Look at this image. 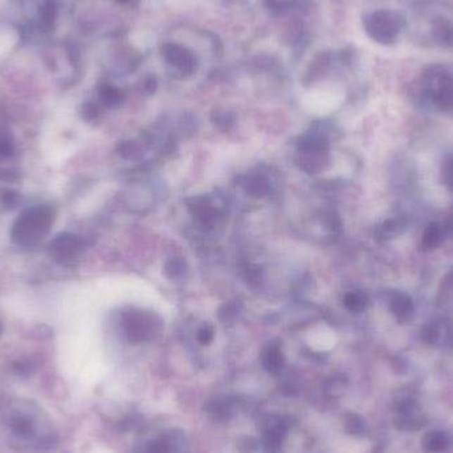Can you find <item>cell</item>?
Listing matches in <instances>:
<instances>
[{"instance_id": "1", "label": "cell", "mask_w": 453, "mask_h": 453, "mask_svg": "<svg viewBox=\"0 0 453 453\" xmlns=\"http://www.w3.org/2000/svg\"><path fill=\"white\" fill-rule=\"evenodd\" d=\"M7 424L10 426L13 438L22 442H32L39 448H49L54 445L52 440L42 438L39 433L42 424V414L35 404L18 403L7 415Z\"/></svg>"}, {"instance_id": "2", "label": "cell", "mask_w": 453, "mask_h": 453, "mask_svg": "<svg viewBox=\"0 0 453 453\" xmlns=\"http://www.w3.org/2000/svg\"><path fill=\"white\" fill-rule=\"evenodd\" d=\"M54 216L44 207H37L24 212L12 230V239L23 247H32L49 231Z\"/></svg>"}, {"instance_id": "3", "label": "cell", "mask_w": 453, "mask_h": 453, "mask_svg": "<svg viewBox=\"0 0 453 453\" xmlns=\"http://www.w3.org/2000/svg\"><path fill=\"white\" fill-rule=\"evenodd\" d=\"M428 99L442 111L453 113V75L440 67L431 68L423 78Z\"/></svg>"}, {"instance_id": "4", "label": "cell", "mask_w": 453, "mask_h": 453, "mask_svg": "<svg viewBox=\"0 0 453 453\" xmlns=\"http://www.w3.org/2000/svg\"><path fill=\"white\" fill-rule=\"evenodd\" d=\"M404 18L395 11H379L371 19V31L379 43L390 44L398 39Z\"/></svg>"}, {"instance_id": "5", "label": "cell", "mask_w": 453, "mask_h": 453, "mask_svg": "<svg viewBox=\"0 0 453 453\" xmlns=\"http://www.w3.org/2000/svg\"><path fill=\"white\" fill-rule=\"evenodd\" d=\"M81 249V240L73 235H60L51 244V254L57 260H67Z\"/></svg>"}, {"instance_id": "6", "label": "cell", "mask_w": 453, "mask_h": 453, "mask_svg": "<svg viewBox=\"0 0 453 453\" xmlns=\"http://www.w3.org/2000/svg\"><path fill=\"white\" fill-rule=\"evenodd\" d=\"M390 310L400 322L409 321L414 314V304L407 294L397 292L390 299Z\"/></svg>"}, {"instance_id": "7", "label": "cell", "mask_w": 453, "mask_h": 453, "mask_svg": "<svg viewBox=\"0 0 453 453\" xmlns=\"http://www.w3.org/2000/svg\"><path fill=\"white\" fill-rule=\"evenodd\" d=\"M407 228V223L402 218L397 219H390V221H383L378 228H376V236L378 240L386 242L390 239H395L399 235L404 232Z\"/></svg>"}, {"instance_id": "8", "label": "cell", "mask_w": 453, "mask_h": 453, "mask_svg": "<svg viewBox=\"0 0 453 453\" xmlns=\"http://www.w3.org/2000/svg\"><path fill=\"white\" fill-rule=\"evenodd\" d=\"M128 332L133 337H144V334L151 332L153 329V320L151 316L142 314V313H133L126 320Z\"/></svg>"}, {"instance_id": "9", "label": "cell", "mask_w": 453, "mask_h": 453, "mask_svg": "<svg viewBox=\"0 0 453 453\" xmlns=\"http://www.w3.org/2000/svg\"><path fill=\"white\" fill-rule=\"evenodd\" d=\"M444 236H445V232H444L442 225L438 223H432L426 228V231L421 236V249L432 251V249L440 247L444 242Z\"/></svg>"}, {"instance_id": "10", "label": "cell", "mask_w": 453, "mask_h": 453, "mask_svg": "<svg viewBox=\"0 0 453 453\" xmlns=\"http://www.w3.org/2000/svg\"><path fill=\"white\" fill-rule=\"evenodd\" d=\"M433 35L436 40L444 46L453 45V25L447 19H438L433 23Z\"/></svg>"}, {"instance_id": "11", "label": "cell", "mask_w": 453, "mask_h": 453, "mask_svg": "<svg viewBox=\"0 0 453 453\" xmlns=\"http://www.w3.org/2000/svg\"><path fill=\"white\" fill-rule=\"evenodd\" d=\"M343 302H345V306L350 310V311H353V313H361V311H364V310L367 308L368 299H367L365 293L353 292V293L346 294Z\"/></svg>"}, {"instance_id": "12", "label": "cell", "mask_w": 453, "mask_h": 453, "mask_svg": "<svg viewBox=\"0 0 453 453\" xmlns=\"http://www.w3.org/2000/svg\"><path fill=\"white\" fill-rule=\"evenodd\" d=\"M245 190H247V192H249L254 197H263L268 192L269 186H268L266 178H263L261 175H254L247 180Z\"/></svg>"}, {"instance_id": "13", "label": "cell", "mask_w": 453, "mask_h": 453, "mask_svg": "<svg viewBox=\"0 0 453 453\" xmlns=\"http://www.w3.org/2000/svg\"><path fill=\"white\" fill-rule=\"evenodd\" d=\"M165 272L168 277L171 278H177V277L185 275L186 272V263L185 260L179 259V257H174L171 260H168L165 266Z\"/></svg>"}, {"instance_id": "14", "label": "cell", "mask_w": 453, "mask_h": 453, "mask_svg": "<svg viewBox=\"0 0 453 453\" xmlns=\"http://www.w3.org/2000/svg\"><path fill=\"white\" fill-rule=\"evenodd\" d=\"M442 177L444 185L453 191V156L442 165Z\"/></svg>"}, {"instance_id": "15", "label": "cell", "mask_w": 453, "mask_h": 453, "mask_svg": "<svg viewBox=\"0 0 453 453\" xmlns=\"http://www.w3.org/2000/svg\"><path fill=\"white\" fill-rule=\"evenodd\" d=\"M35 366L32 362L30 361H20V362H16L13 365V371L18 374V376H30L32 371H34Z\"/></svg>"}, {"instance_id": "16", "label": "cell", "mask_w": 453, "mask_h": 453, "mask_svg": "<svg viewBox=\"0 0 453 453\" xmlns=\"http://www.w3.org/2000/svg\"><path fill=\"white\" fill-rule=\"evenodd\" d=\"M212 337H213V332H212V329H211V328H209V326L203 328V329H201V330H200L199 332L200 342L209 343L210 342L211 340H212Z\"/></svg>"}, {"instance_id": "17", "label": "cell", "mask_w": 453, "mask_h": 453, "mask_svg": "<svg viewBox=\"0 0 453 453\" xmlns=\"http://www.w3.org/2000/svg\"><path fill=\"white\" fill-rule=\"evenodd\" d=\"M0 334H1V328H0Z\"/></svg>"}]
</instances>
